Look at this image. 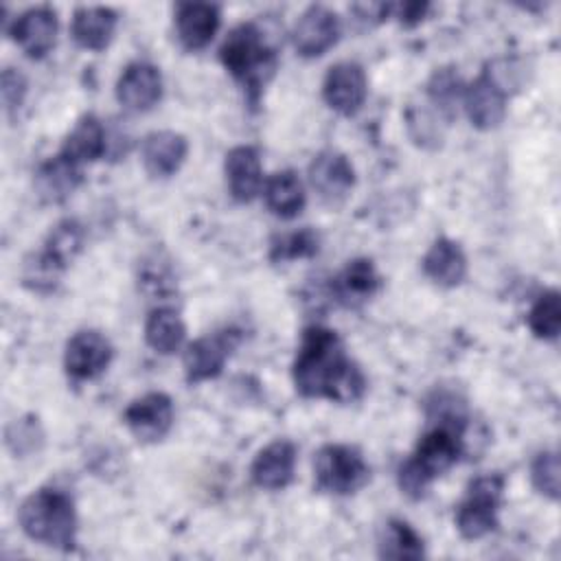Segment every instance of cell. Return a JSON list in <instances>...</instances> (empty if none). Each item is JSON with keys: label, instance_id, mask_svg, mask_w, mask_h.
Here are the masks:
<instances>
[{"label": "cell", "instance_id": "6da1fadb", "mask_svg": "<svg viewBox=\"0 0 561 561\" xmlns=\"http://www.w3.org/2000/svg\"><path fill=\"white\" fill-rule=\"evenodd\" d=\"M291 377L296 392L307 399H331L353 403L366 390V379L344 351L333 329L309 327L302 333Z\"/></svg>", "mask_w": 561, "mask_h": 561}, {"label": "cell", "instance_id": "7a4b0ae2", "mask_svg": "<svg viewBox=\"0 0 561 561\" xmlns=\"http://www.w3.org/2000/svg\"><path fill=\"white\" fill-rule=\"evenodd\" d=\"M24 535L50 548L70 550L77 541V511L68 493L39 489L31 493L18 511Z\"/></svg>", "mask_w": 561, "mask_h": 561}, {"label": "cell", "instance_id": "3957f363", "mask_svg": "<svg viewBox=\"0 0 561 561\" xmlns=\"http://www.w3.org/2000/svg\"><path fill=\"white\" fill-rule=\"evenodd\" d=\"M462 430L445 423H436L425 432L410 460L399 467V489L414 500H421L436 476L451 469L460 456Z\"/></svg>", "mask_w": 561, "mask_h": 561}, {"label": "cell", "instance_id": "277c9868", "mask_svg": "<svg viewBox=\"0 0 561 561\" xmlns=\"http://www.w3.org/2000/svg\"><path fill=\"white\" fill-rule=\"evenodd\" d=\"M224 68L256 99L276 70V53L265 39V33L254 22L234 26L219 48Z\"/></svg>", "mask_w": 561, "mask_h": 561}, {"label": "cell", "instance_id": "5b68a950", "mask_svg": "<svg viewBox=\"0 0 561 561\" xmlns=\"http://www.w3.org/2000/svg\"><path fill=\"white\" fill-rule=\"evenodd\" d=\"M316 486L333 495L359 491L370 480V467L364 456L348 445H324L313 460Z\"/></svg>", "mask_w": 561, "mask_h": 561}, {"label": "cell", "instance_id": "8992f818", "mask_svg": "<svg viewBox=\"0 0 561 561\" xmlns=\"http://www.w3.org/2000/svg\"><path fill=\"white\" fill-rule=\"evenodd\" d=\"M504 480L500 476L476 478L456 511V526L465 539H480L495 530Z\"/></svg>", "mask_w": 561, "mask_h": 561}, {"label": "cell", "instance_id": "52a82bcc", "mask_svg": "<svg viewBox=\"0 0 561 561\" xmlns=\"http://www.w3.org/2000/svg\"><path fill=\"white\" fill-rule=\"evenodd\" d=\"M239 344V333L228 329L213 335H204L191 342L184 351V375L188 383H199L215 379L230 357L232 348Z\"/></svg>", "mask_w": 561, "mask_h": 561}, {"label": "cell", "instance_id": "ba28073f", "mask_svg": "<svg viewBox=\"0 0 561 561\" xmlns=\"http://www.w3.org/2000/svg\"><path fill=\"white\" fill-rule=\"evenodd\" d=\"M366 94L368 81L359 64L340 61L329 68L322 83V96L331 110H335L342 116H353L362 110Z\"/></svg>", "mask_w": 561, "mask_h": 561}, {"label": "cell", "instance_id": "9c48e42d", "mask_svg": "<svg viewBox=\"0 0 561 561\" xmlns=\"http://www.w3.org/2000/svg\"><path fill=\"white\" fill-rule=\"evenodd\" d=\"M112 344L99 331L75 333L64 351V368L70 379L85 381L99 377L112 362Z\"/></svg>", "mask_w": 561, "mask_h": 561}, {"label": "cell", "instance_id": "30bf717a", "mask_svg": "<svg viewBox=\"0 0 561 561\" xmlns=\"http://www.w3.org/2000/svg\"><path fill=\"white\" fill-rule=\"evenodd\" d=\"M125 425L140 443H158L173 425V403L164 392H147L125 410Z\"/></svg>", "mask_w": 561, "mask_h": 561}, {"label": "cell", "instance_id": "8fae6325", "mask_svg": "<svg viewBox=\"0 0 561 561\" xmlns=\"http://www.w3.org/2000/svg\"><path fill=\"white\" fill-rule=\"evenodd\" d=\"M340 15L322 4H311L294 26V46L302 57H320L340 39Z\"/></svg>", "mask_w": 561, "mask_h": 561}, {"label": "cell", "instance_id": "7c38bea8", "mask_svg": "<svg viewBox=\"0 0 561 561\" xmlns=\"http://www.w3.org/2000/svg\"><path fill=\"white\" fill-rule=\"evenodd\" d=\"M506 96L495 77L484 70L476 81H471L462 92V105L473 127L478 129H495L506 116Z\"/></svg>", "mask_w": 561, "mask_h": 561}, {"label": "cell", "instance_id": "4fadbf2b", "mask_svg": "<svg viewBox=\"0 0 561 561\" xmlns=\"http://www.w3.org/2000/svg\"><path fill=\"white\" fill-rule=\"evenodd\" d=\"M57 13L50 7H33L13 20L9 33L31 59L46 57L57 42Z\"/></svg>", "mask_w": 561, "mask_h": 561}, {"label": "cell", "instance_id": "5bb4252c", "mask_svg": "<svg viewBox=\"0 0 561 561\" xmlns=\"http://www.w3.org/2000/svg\"><path fill=\"white\" fill-rule=\"evenodd\" d=\"M309 182L327 204H340L355 186L351 160L337 151H322L309 164Z\"/></svg>", "mask_w": 561, "mask_h": 561}, {"label": "cell", "instance_id": "9a60e30c", "mask_svg": "<svg viewBox=\"0 0 561 561\" xmlns=\"http://www.w3.org/2000/svg\"><path fill=\"white\" fill-rule=\"evenodd\" d=\"M162 96V77L153 64L134 61L116 81V99L127 112H147Z\"/></svg>", "mask_w": 561, "mask_h": 561}, {"label": "cell", "instance_id": "2e32d148", "mask_svg": "<svg viewBox=\"0 0 561 561\" xmlns=\"http://www.w3.org/2000/svg\"><path fill=\"white\" fill-rule=\"evenodd\" d=\"M188 153V142L182 134L162 129L145 136L140 147V158L145 171L151 178H171L180 171Z\"/></svg>", "mask_w": 561, "mask_h": 561}, {"label": "cell", "instance_id": "e0dca14e", "mask_svg": "<svg viewBox=\"0 0 561 561\" xmlns=\"http://www.w3.org/2000/svg\"><path fill=\"white\" fill-rule=\"evenodd\" d=\"M226 184L237 202H252L263 191V169L259 151L250 145L232 147L224 162Z\"/></svg>", "mask_w": 561, "mask_h": 561}, {"label": "cell", "instance_id": "ac0fdd59", "mask_svg": "<svg viewBox=\"0 0 561 561\" xmlns=\"http://www.w3.org/2000/svg\"><path fill=\"white\" fill-rule=\"evenodd\" d=\"M294 469H296L294 443L274 440L256 454V458L250 467V476L256 486L267 489V491H278L291 482Z\"/></svg>", "mask_w": 561, "mask_h": 561}, {"label": "cell", "instance_id": "d6986e66", "mask_svg": "<svg viewBox=\"0 0 561 561\" xmlns=\"http://www.w3.org/2000/svg\"><path fill=\"white\" fill-rule=\"evenodd\" d=\"M219 28V7L208 2H182L175 9V33L186 50H202Z\"/></svg>", "mask_w": 561, "mask_h": 561}, {"label": "cell", "instance_id": "ffe728a7", "mask_svg": "<svg viewBox=\"0 0 561 561\" xmlns=\"http://www.w3.org/2000/svg\"><path fill=\"white\" fill-rule=\"evenodd\" d=\"M381 287V276L377 274L370 259H355L333 278V296L344 307H359L370 300Z\"/></svg>", "mask_w": 561, "mask_h": 561}, {"label": "cell", "instance_id": "44dd1931", "mask_svg": "<svg viewBox=\"0 0 561 561\" xmlns=\"http://www.w3.org/2000/svg\"><path fill=\"white\" fill-rule=\"evenodd\" d=\"M421 265L423 274L440 287H456L467 276V256L462 248L447 237H440L430 245Z\"/></svg>", "mask_w": 561, "mask_h": 561}, {"label": "cell", "instance_id": "7402d4cb", "mask_svg": "<svg viewBox=\"0 0 561 561\" xmlns=\"http://www.w3.org/2000/svg\"><path fill=\"white\" fill-rule=\"evenodd\" d=\"M116 13L107 7H79L72 15V39L85 50H103L116 31Z\"/></svg>", "mask_w": 561, "mask_h": 561}, {"label": "cell", "instance_id": "603a6c76", "mask_svg": "<svg viewBox=\"0 0 561 561\" xmlns=\"http://www.w3.org/2000/svg\"><path fill=\"white\" fill-rule=\"evenodd\" d=\"M81 184V167L57 153L35 171V191L44 202H64Z\"/></svg>", "mask_w": 561, "mask_h": 561}, {"label": "cell", "instance_id": "cb8c5ba5", "mask_svg": "<svg viewBox=\"0 0 561 561\" xmlns=\"http://www.w3.org/2000/svg\"><path fill=\"white\" fill-rule=\"evenodd\" d=\"M105 151H107L105 127H103V123L96 116L88 114L66 136L59 153L81 167L85 162L99 160Z\"/></svg>", "mask_w": 561, "mask_h": 561}, {"label": "cell", "instance_id": "d4e9b609", "mask_svg": "<svg viewBox=\"0 0 561 561\" xmlns=\"http://www.w3.org/2000/svg\"><path fill=\"white\" fill-rule=\"evenodd\" d=\"M265 206L280 219H294L305 208V188L294 171H278L263 184Z\"/></svg>", "mask_w": 561, "mask_h": 561}, {"label": "cell", "instance_id": "484cf974", "mask_svg": "<svg viewBox=\"0 0 561 561\" xmlns=\"http://www.w3.org/2000/svg\"><path fill=\"white\" fill-rule=\"evenodd\" d=\"M186 337V327L178 311L169 307H158L147 316L145 342L160 355L175 353Z\"/></svg>", "mask_w": 561, "mask_h": 561}, {"label": "cell", "instance_id": "4316f807", "mask_svg": "<svg viewBox=\"0 0 561 561\" xmlns=\"http://www.w3.org/2000/svg\"><path fill=\"white\" fill-rule=\"evenodd\" d=\"M425 546L421 535L403 519H390L379 537V557L383 559H421Z\"/></svg>", "mask_w": 561, "mask_h": 561}, {"label": "cell", "instance_id": "83f0119b", "mask_svg": "<svg viewBox=\"0 0 561 561\" xmlns=\"http://www.w3.org/2000/svg\"><path fill=\"white\" fill-rule=\"evenodd\" d=\"M528 327L541 340H554L561 329V296L557 289L543 291L528 311Z\"/></svg>", "mask_w": 561, "mask_h": 561}, {"label": "cell", "instance_id": "f1b7e54d", "mask_svg": "<svg viewBox=\"0 0 561 561\" xmlns=\"http://www.w3.org/2000/svg\"><path fill=\"white\" fill-rule=\"evenodd\" d=\"M81 248H83V228L75 219L59 221L50 230V234L44 243V252L48 256H53L64 267H68V263L75 261V256L81 252Z\"/></svg>", "mask_w": 561, "mask_h": 561}, {"label": "cell", "instance_id": "f546056e", "mask_svg": "<svg viewBox=\"0 0 561 561\" xmlns=\"http://www.w3.org/2000/svg\"><path fill=\"white\" fill-rule=\"evenodd\" d=\"M64 265H59L53 256H48L44 250L37 254H31L24 259L22 265V283L31 291L48 294L59 285V278L64 274Z\"/></svg>", "mask_w": 561, "mask_h": 561}, {"label": "cell", "instance_id": "4dcf8cb0", "mask_svg": "<svg viewBox=\"0 0 561 561\" xmlns=\"http://www.w3.org/2000/svg\"><path fill=\"white\" fill-rule=\"evenodd\" d=\"M318 250H320V237L311 228H302V230H294L276 237L270 248V259L274 263L311 259L318 254Z\"/></svg>", "mask_w": 561, "mask_h": 561}, {"label": "cell", "instance_id": "1f68e13d", "mask_svg": "<svg viewBox=\"0 0 561 561\" xmlns=\"http://www.w3.org/2000/svg\"><path fill=\"white\" fill-rule=\"evenodd\" d=\"M462 83H460V77L454 72V68H440L432 75L430 83H427V94H430V101L440 110L445 112L447 116H454L456 112V103L462 99Z\"/></svg>", "mask_w": 561, "mask_h": 561}, {"label": "cell", "instance_id": "d6a6232c", "mask_svg": "<svg viewBox=\"0 0 561 561\" xmlns=\"http://www.w3.org/2000/svg\"><path fill=\"white\" fill-rule=\"evenodd\" d=\"M530 480L541 495H546L550 500L559 497V456H557V451H541L535 456V460L530 465Z\"/></svg>", "mask_w": 561, "mask_h": 561}, {"label": "cell", "instance_id": "836d02e7", "mask_svg": "<svg viewBox=\"0 0 561 561\" xmlns=\"http://www.w3.org/2000/svg\"><path fill=\"white\" fill-rule=\"evenodd\" d=\"M2 101H4V110L7 114H13L20 110L24 96H26V79L20 70L7 68L2 72Z\"/></svg>", "mask_w": 561, "mask_h": 561}, {"label": "cell", "instance_id": "e575fe53", "mask_svg": "<svg viewBox=\"0 0 561 561\" xmlns=\"http://www.w3.org/2000/svg\"><path fill=\"white\" fill-rule=\"evenodd\" d=\"M427 9H430V4H425V2H405V4L390 7V11H397L394 18H399V22L408 24V26L421 22L423 15L427 13Z\"/></svg>", "mask_w": 561, "mask_h": 561}]
</instances>
